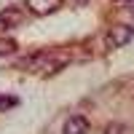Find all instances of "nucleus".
Segmentation results:
<instances>
[{
    "mask_svg": "<svg viewBox=\"0 0 134 134\" xmlns=\"http://www.w3.org/2000/svg\"><path fill=\"white\" fill-rule=\"evenodd\" d=\"M131 38H134V27L131 24H113L107 30V46L110 48L126 46V43H131Z\"/></svg>",
    "mask_w": 134,
    "mask_h": 134,
    "instance_id": "1",
    "label": "nucleus"
},
{
    "mask_svg": "<svg viewBox=\"0 0 134 134\" xmlns=\"http://www.w3.org/2000/svg\"><path fill=\"white\" fill-rule=\"evenodd\" d=\"M105 134H131V126L129 124H121V121H113V124H107Z\"/></svg>",
    "mask_w": 134,
    "mask_h": 134,
    "instance_id": "6",
    "label": "nucleus"
},
{
    "mask_svg": "<svg viewBox=\"0 0 134 134\" xmlns=\"http://www.w3.org/2000/svg\"><path fill=\"white\" fill-rule=\"evenodd\" d=\"M11 107H19V97H14V94H0V110H11Z\"/></svg>",
    "mask_w": 134,
    "mask_h": 134,
    "instance_id": "7",
    "label": "nucleus"
},
{
    "mask_svg": "<svg viewBox=\"0 0 134 134\" xmlns=\"http://www.w3.org/2000/svg\"><path fill=\"white\" fill-rule=\"evenodd\" d=\"M91 124H88L86 115H70L62 126V134H88Z\"/></svg>",
    "mask_w": 134,
    "mask_h": 134,
    "instance_id": "3",
    "label": "nucleus"
},
{
    "mask_svg": "<svg viewBox=\"0 0 134 134\" xmlns=\"http://www.w3.org/2000/svg\"><path fill=\"white\" fill-rule=\"evenodd\" d=\"M21 21V8L19 5H5L0 11V30H11Z\"/></svg>",
    "mask_w": 134,
    "mask_h": 134,
    "instance_id": "4",
    "label": "nucleus"
},
{
    "mask_svg": "<svg viewBox=\"0 0 134 134\" xmlns=\"http://www.w3.org/2000/svg\"><path fill=\"white\" fill-rule=\"evenodd\" d=\"M16 40L14 38H0V59H5V57H14L16 54Z\"/></svg>",
    "mask_w": 134,
    "mask_h": 134,
    "instance_id": "5",
    "label": "nucleus"
},
{
    "mask_svg": "<svg viewBox=\"0 0 134 134\" xmlns=\"http://www.w3.org/2000/svg\"><path fill=\"white\" fill-rule=\"evenodd\" d=\"M24 5H27L30 14H35V16H48V14L62 8V0H24Z\"/></svg>",
    "mask_w": 134,
    "mask_h": 134,
    "instance_id": "2",
    "label": "nucleus"
},
{
    "mask_svg": "<svg viewBox=\"0 0 134 134\" xmlns=\"http://www.w3.org/2000/svg\"><path fill=\"white\" fill-rule=\"evenodd\" d=\"M88 3V0H75V5H86Z\"/></svg>",
    "mask_w": 134,
    "mask_h": 134,
    "instance_id": "9",
    "label": "nucleus"
},
{
    "mask_svg": "<svg viewBox=\"0 0 134 134\" xmlns=\"http://www.w3.org/2000/svg\"><path fill=\"white\" fill-rule=\"evenodd\" d=\"M115 3H118V5H124V8H129L131 14H134V0H115Z\"/></svg>",
    "mask_w": 134,
    "mask_h": 134,
    "instance_id": "8",
    "label": "nucleus"
}]
</instances>
